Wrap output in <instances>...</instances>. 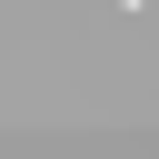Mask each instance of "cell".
I'll return each mask as SVG.
<instances>
[{
	"mask_svg": "<svg viewBox=\"0 0 159 159\" xmlns=\"http://www.w3.org/2000/svg\"><path fill=\"white\" fill-rule=\"evenodd\" d=\"M119 10H139V0H119Z\"/></svg>",
	"mask_w": 159,
	"mask_h": 159,
	"instance_id": "1",
	"label": "cell"
}]
</instances>
